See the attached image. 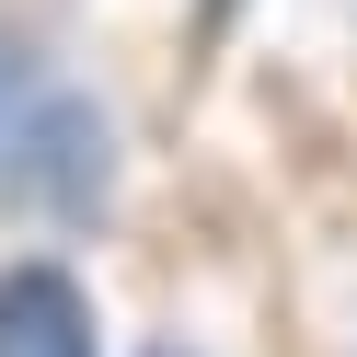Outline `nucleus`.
I'll use <instances>...</instances> for the list:
<instances>
[{"instance_id":"nucleus-1","label":"nucleus","mask_w":357,"mask_h":357,"mask_svg":"<svg viewBox=\"0 0 357 357\" xmlns=\"http://www.w3.org/2000/svg\"><path fill=\"white\" fill-rule=\"evenodd\" d=\"M0 357H93V300L58 265H0Z\"/></svg>"}]
</instances>
